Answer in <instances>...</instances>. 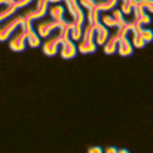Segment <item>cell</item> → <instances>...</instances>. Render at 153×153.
<instances>
[{"mask_svg":"<svg viewBox=\"0 0 153 153\" xmlns=\"http://www.w3.org/2000/svg\"><path fill=\"white\" fill-rule=\"evenodd\" d=\"M68 37H70V30H68V28H58L55 34H51V36L45 40V43H43V46H42L43 53L48 55V56L56 55V53L59 52V48H61L62 42H64L65 39H68Z\"/></svg>","mask_w":153,"mask_h":153,"instance_id":"obj_1","label":"cell"},{"mask_svg":"<svg viewBox=\"0 0 153 153\" xmlns=\"http://www.w3.org/2000/svg\"><path fill=\"white\" fill-rule=\"evenodd\" d=\"M59 1H64V0H36V4L34 7H25L22 9L21 12L24 13L25 19H30V21H37L40 18H43L48 10H49V6L52 4H56Z\"/></svg>","mask_w":153,"mask_h":153,"instance_id":"obj_2","label":"cell"},{"mask_svg":"<svg viewBox=\"0 0 153 153\" xmlns=\"http://www.w3.org/2000/svg\"><path fill=\"white\" fill-rule=\"evenodd\" d=\"M97 42H95V27L91 25V24H85V28H83V36L79 42V46L77 49L80 53H94L97 51Z\"/></svg>","mask_w":153,"mask_h":153,"instance_id":"obj_3","label":"cell"},{"mask_svg":"<svg viewBox=\"0 0 153 153\" xmlns=\"http://www.w3.org/2000/svg\"><path fill=\"white\" fill-rule=\"evenodd\" d=\"M25 21V16L22 12H18L15 16H12L9 21L6 22H1V30H0V40L4 42V40H9L12 37V34L24 24Z\"/></svg>","mask_w":153,"mask_h":153,"instance_id":"obj_4","label":"cell"},{"mask_svg":"<svg viewBox=\"0 0 153 153\" xmlns=\"http://www.w3.org/2000/svg\"><path fill=\"white\" fill-rule=\"evenodd\" d=\"M129 31H131V30H129L128 27H117V28H113V33L110 34L108 40H107L105 45L102 46V48H104V53H105V55H113L114 52H117L119 42H120L122 36H128Z\"/></svg>","mask_w":153,"mask_h":153,"instance_id":"obj_5","label":"cell"},{"mask_svg":"<svg viewBox=\"0 0 153 153\" xmlns=\"http://www.w3.org/2000/svg\"><path fill=\"white\" fill-rule=\"evenodd\" d=\"M65 7L70 13V18L74 21L76 25L85 27L86 24V12H83V7L80 6L79 0H64Z\"/></svg>","mask_w":153,"mask_h":153,"instance_id":"obj_6","label":"cell"},{"mask_svg":"<svg viewBox=\"0 0 153 153\" xmlns=\"http://www.w3.org/2000/svg\"><path fill=\"white\" fill-rule=\"evenodd\" d=\"M33 22H34V21L25 19L24 24H22L21 27L25 30V34H27V45H28L30 48L36 49V48L40 46V40H42V37L39 36V33H37L36 27L33 25Z\"/></svg>","mask_w":153,"mask_h":153,"instance_id":"obj_7","label":"cell"},{"mask_svg":"<svg viewBox=\"0 0 153 153\" xmlns=\"http://www.w3.org/2000/svg\"><path fill=\"white\" fill-rule=\"evenodd\" d=\"M9 48L13 52H22L27 48V34L22 27H19L9 39Z\"/></svg>","mask_w":153,"mask_h":153,"instance_id":"obj_8","label":"cell"},{"mask_svg":"<svg viewBox=\"0 0 153 153\" xmlns=\"http://www.w3.org/2000/svg\"><path fill=\"white\" fill-rule=\"evenodd\" d=\"M36 30L39 33V36L42 39H48L53 31H56L59 28V24L53 19H49V21H42V22H37L36 25Z\"/></svg>","mask_w":153,"mask_h":153,"instance_id":"obj_9","label":"cell"},{"mask_svg":"<svg viewBox=\"0 0 153 153\" xmlns=\"http://www.w3.org/2000/svg\"><path fill=\"white\" fill-rule=\"evenodd\" d=\"M77 52H79V49L76 48L74 40H71V37L65 39V40L62 42L61 48H59V55H61V58H64V59H71V58H74V56L77 55Z\"/></svg>","mask_w":153,"mask_h":153,"instance_id":"obj_10","label":"cell"},{"mask_svg":"<svg viewBox=\"0 0 153 153\" xmlns=\"http://www.w3.org/2000/svg\"><path fill=\"white\" fill-rule=\"evenodd\" d=\"M134 45L129 39V34L128 36H122L120 42H119V48H117V52L120 56H129L132 52H134Z\"/></svg>","mask_w":153,"mask_h":153,"instance_id":"obj_11","label":"cell"},{"mask_svg":"<svg viewBox=\"0 0 153 153\" xmlns=\"http://www.w3.org/2000/svg\"><path fill=\"white\" fill-rule=\"evenodd\" d=\"M110 37V31H108V27H105L102 22H100L97 27H95V42L98 46H104L105 42L108 40Z\"/></svg>","mask_w":153,"mask_h":153,"instance_id":"obj_12","label":"cell"},{"mask_svg":"<svg viewBox=\"0 0 153 153\" xmlns=\"http://www.w3.org/2000/svg\"><path fill=\"white\" fill-rule=\"evenodd\" d=\"M48 13L51 15V19L56 21L58 24H62V22L65 21V16H64V7H62L61 4H51Z\"/></svg>","mask_w":153,"mask_h":153,"instance_id":"obj_13","label":"cell"},{"mask_svg":"<svg viewBox=\"0 0 153 153\" xmlns=\"http://www.w3.org/2000/svg\"><path fill=\"white\" fill-rule=\"evenodd\" d=\"M132 16H134L135 19H138V21L141 22V25H149V24H150V15H149L147 10H146L143 6H140V4H137V6L134 7Z\"/></svg>","mask_w":153,"mask_h":153,"instance_id":"obj_14","label":"cell"},{"mask_svg":"<svg viewBox=\"0 0 153 153\" xmlns=\"http://www.w3.org/2000/svg\"><path fill=\"white\" fill-rule=\"evenodd\" d=\"M129 39H131V42H132V45H134L135 49H143V48L146 46V40L143 39V36H141L140 31H137V30L129 31Z\"/></svg>","mask_w":153,"mask_h":153,"instance_id":"obj_15","label":"cell"},{"mask_svg":"<svg viewBox=\"0 0 153 153\" xmlns=\"http://www.w3.org/2000/svg\"><path fill=\"white\" fill-rule=\"evenodd\" d=\"M119 0H98L97 1V9L100 12H108V10H113L116 9Z\"/></svg>","mask_w":153,"mask_h":153,"instance_id":"obj_16","label":"cell"},{"mask_svg":"<svg viewBox=\"0 0 153 153\" xmlns=\"http://www.w3.org/2000/svg\"><path fill=\"white\" fill-rule=\"evenodd\" d=\"M18 7L15 6V4H12V6H4L3 9H1V12H0V19H1V22H4V19H10L12 16H15L16 13H18Z\"/></svg>","mask_w":153,"mask_h":153,"instance_id":"obj_17","label":"cell"},{"mask_svg":"<svg viewBox=\"0 0 153 153\" xmlns=\"http://www.w3.org/2000/svg\"><path fill=\"white\" fill-rule=\"evenodd\" d=\"M101 22L105 27H108V28H117L119 27L117 21L114 19V16L111 13H104V15H101Z\"/></svg>","mask_w":153,"mask_h":153,"instance_id":"obj_18","label":"cell"},{"mask_svg":"<svg viewBox=\"0 0 153 153\" xmlns=\"http://www.w3.org/2000/svg\"><path fill=\"white\" fill-rule=\"evenodd\" d=\"M120 10L125 16H131L134 13V4L131 3V0H120Z\"/></svg>","mask_w":153,"mask_h":153,"instance_id":"obj_19","label":"cell"},{"mask_svg":"<svg viewBox=\"0 0 153 153\" xmlns=\"http://www.w3.org/2000/svg\"><path fill=\"white\" fill-rule=\"evenodd\" d=\"M79 3H80V6H82L85 10H98L95 0H79Z\"/></svg>","mask_w":153,"mask_h":153,"instance_id":"obj_20","label":"cell"},{"mask_svg":"<svg viewBox=\"0 0 153 153\" xmlns=\"http://www.w3.org/2000/svg\"><path fill=\"white\" fill-rule=\"evenodd\" d=\"M140 34L143 36V39L146 40V43H150V42H153V31L150 30V28H141V31H140Z\"/></svg>","mask_w":153,"mask_h":153,"instance_id":"obj_21","label":"cell"},{"mask_svg":"<svg viewBox=\"0 0 153 153\" xmlns=\"http://www.w3.org/2000/svg\"><path fill=\"white\" fill-rule=\"evenodd\" d=\"M137 4L143 6L147 12L153 13V0H137Z\"/></svg>","mask_w":153,"mask_h":153,"instance_id":"obj_22","label":"cell"},{"mask_svg":"<svg viewBox=\"0 0 153 153\" xmlns=\"http://www.w3.org/2000/svg\"><path fill=\"white\" fill-rule=\"evenodd\" d=\"M31 1H34V0H16V1H15V6H16L18 9H25V7H28V4H30Z\"/></svg>","mask_w":153,"mask_h":153,"instance_id":"obj_23","label":"cell"},{"mask_svg":"<svg viewBox=\"0 0 153 153\" xmlns=\"http://www.w3.org/2000/svg\"><path fill=\"white\" fill-rule=\"evenodd\" d=\"M102 149L100 146H92V147H89L88 149V153H101Z\"/></svg>","mask_w":153,"mask_h":153,"instance_id":"obj_24","label":"cell"},{"mask_svg":"<svg viewBox=\"0 0 153 153\" xmlns=\"http://www.w3.org/2000/svg\"><path fill=\"white\" fill-rule=\"evenodd\" d=\"M15 1L16 0H0V3L3 6H12V4H15Z\"/></svg>","mask_w":153,"mask_h":153,"instance_id":"obj_25","label":"cell"},{"mask_svg":"<svg viewBox=\"0 0 153 153\" xmlns=\"http://www.w3.org/2000/svg\"><path fill=\"white\" fill-rule=\"evenodd\" d=\"M105 152L107 153H114V152H117V149H114V147H107Z\"/></svg>","mask_w":153,"mask_h":153,"instance_id":"obj_26","label":"cell"},{"mask_svg":"<svg viewBox=\"0 0 153 153\" xmlns=\"http://www.w3.org/2000/svg\"><path fill=\"white\" fill-rule=\"evenodd\" d=\"M117 152H120V153H128V150H126V149H119Z\"/></svg>","mask_w":153,"mask_h":153,"instance_id":"obj_27","label":"cell"},{"mask_svg":"<svg viewBox=\"0 0 153 153\" xmlns=\"http://www.w3.org/2000/svg\"><path fill=\"white\" fill-rule=\"evenodd\" d=\"M119 1H120V0H119Z\"/></svg>","mask_w":153,"mask_h":153,"instance_id":"obj_28","label":"cell"}]
</instances>
